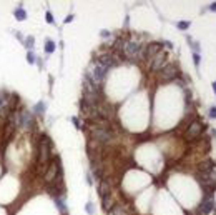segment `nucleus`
<instances>
[{
  "label": "nucleus",
  "instance_id": "nucleus-1",
  "mask_svg": "<svg viewBox=\"0 0 216 215\" xmlns=\"http://www.w3.org/2000/svg\"><path fill=\"white\" fill-rule=\"evenodd\" d=\"M52 148V142L48 139V135H40V143H38V164L43 165L50 160V150Z\"/></svg>",
  "mask_w": 216,
  "mask_h": 215
},
{
  "label": "nucleus",
  "instance_id": "nucleus-2",
  "mask_svg": "<svg viewBox=\"0 0 216 215\" xmlns=\"http://www.w3.org/2000/svg\"><path fill=\"white\" fill-rule=\"evenodd\" d=\"M92 137H93V140H97V142L100 143H108L113 140V132H111V128L108 130V128H97V127H93L92 128Z\"/></svg>",
  "mask_w": 216,
  "mask_h": 215
},
{
  "label": "nucleus",
  "instance_id": "nucleus-3",
  "mask_svg": "<svg viewBox=\"0 0 216 215\" xmlns=\"http://www.w3.org/2000/svg\"><path fill=\"white\" fill-rule=\"evenodd\" d=\"M201 132H203V125H201V122H199V120H193V122L190 123V127H188L186 134H185V139H186L188 142H193V140H196V139L201 137Z\"/></svg>",
  "mask_w": 216,
  "mask_h": 215
},
{
  "label": "nucleus",
  "instance_id": "nucleus-4",
  "mask_svg": "<svg viewBox=\"0 0 216 215\" xmlns=\"http://www.w3.org/2000/svg\"><path fill=\"white\" fill-rule=\"evenodd\" d=\"M58 175H60V165H58V162L53 160L50 165H48V169L45 170V173H43V180H45L47 185H50V183H53V182L57 180Z\"/></svg>",
  "mask_w": 216,
  "mask_h": 215
},
{
  "label": "nucleus",
  "instance_id": "nucleus-5",
  "mask_svg": "<svg viewBox=\"0 0 216 215\" xmlns=\"http://www.w3.org/2000/svg\"><path fill=\"white\" fill-rule=\"evenodd\" d=\"M125 55H127L128 59H136V57H140L141 55V43L138 42H127V45H125Z\"/></svg>",
  "mask_w": 216,
  "mask_h": 215
},
{
  "label": "nucleus",
  "instance_id": "nucleus-6",
  "mask_svg": "<svg viewBox=\"0 0 216 215\" xmlns=\"http://www.w3.org/2000/svg\"><path fill=\"white\" fill-rule=\"evenodd\" d=\"M176 75H178V70H176L173 63H166L165 67L161 68V79L163 80H173Z\"/></svg>",
  "mask_w": 216,
  "mask_h": 215
},
{
  "label": "nucleus",
  "instance_id": "nucleus-7",
  "mask_svg": "<svg viewBox=\"0 0 216 215\" xmlns=\"http://www.w3.org/2000/svg\"><path fill=\"white\" fill-rule=\"evenodd\" d=\"M166 65V54H158L155 55L151 59V63H150V67H151L153 72H158Z\"/></svg>",
  "mask_w": 216,
  "mask_h": 215
},
{
  "label": "nucleus",
  "instance_id": "nucleus-8",
  "mask_svg": "<svg viewBox=\"0 0 216 215\" xmlns=\"http://www.w3.org/2000/svg\"><path fill=\"white\" fill-rule=\"evenodd\" d=\"M213 207H215V198H213L209 194H206L204 198H203V202H201V205H199V212L206 215L213 210Z\"/></svg>",
  "mask_w": 216,
  "mask_h": 215
},
{
  "label": "nucleus",
  "instance_id": "nucleus-9",
  "mask_svg": "<svg viewBox=\"0 0 216 215\" xmlns=\"http://www.w3.org/2000/svg\"><path fill=\"white\" fill-rule=\"evenodd\" d=\"M160 50H161V45H160V43H156V42H153V43H148L146 48H145V52H141V54H143L146 59H153L155 55L160 54Z\"/></svg>",
  "mask_w": 216,
  "mask_h": 215
},
{
  "label": "nucleus",
  "instance_id": "nucleus-10",
  "mask_svg": "<svg viewBox=\"0 0 216 215\" xmlns=\"http://www.w3.org/2000/svg\"><path fill=\"white\" fill-rule=\"evenodd\" d=\"M97 63H100L103 68H111L115 65V60H113V57L111 55H102V57H98V60H97Z\"/></svg>",
  "mask_w": 216,
  "mask_h": 215
},
{
  "label": "nucleus",
  "instance_id": "nucleus-11",
  "mask_svg": "<svg viewBox=\"0 0 216 215\" xmlns=\"http://www.w3.org/2000/svg\"><path fill=\"white\" fill-rule=\"evenodd\" d=\"M100 195H102V198L106 197V195H110V183L106 180H103V178L100 182Z\"/></svg>",
  "mask_w": 216,
  "mask_h": 215
},
{
  "label": "nucleus",
  "instance_id": "nucleus-12",
  "mask_svg": "<svg viewBox=\"0 0 216 215\" xmlns=\"http://www.w3.org/2000/svg\"><path fill=\"white\" fill-rule=\"evenodd\" d=\"M108 215H127V212H125V208L121 205H113L108 210Z\"/></svg>",
  "mask_w": 216,
  "mask_h": 215
},
{
  "label": "nucleus",
  "instance_id": "nucleus-13",
  "mask_svg": "<svg viewBox=\"0 0 216 215\" xmlns=\"http://www.w3.org/2000/svg\"><path fill=\"white\" fill-rule=\"evenodd\" d=\"M213 170V162L211 160H206V162H201L199 164V172L204 173V172H211Z\"/></svg>",
  "mask_w": 216,
  "mask_h": 215
},
{
  "label": "nucleus",
  "instance_id": "nucleus-14",
  "mask_svg": "<svg viewBox=\"0 0 216 215\" xmlns=\"http://www.w3.org/2000/svg\"><path fill=\"white\" fill-rule=\"evenodd\" d=\"M111 207H113V200H111L110 195L103 197V208H105V210H110Z\"/></svg>",
  "mask_w": 216,
  "mask_h": 215
},
{
  "label": "nucleus",
  "instance_id": "nucleus-15",
  "mask_svg": "<svg viewBox=\"0 0 216 215\" xmlns=\"http://www.w3.org/2000/svg\"><path fill=\"white\" fill-rule=\"evenodd\" d=\"M45 52H47V54H53V52H55V42H53V40H47Z\"/></svg>",
  "mask_w": 216,
  "mask_h": 215
},
{
  "label": "nucleus",
  "instance_id": "nucleus-16",
  "mask_svg": "<svg viewBox=\"0 0 216 215\" xmlns=\"http://www.w3.org/2000/svg\"><path fill=\"white\" fill-rule=\"evenodd\" d=\"M15 17H17V20H25V17H27L25 10H23V9H17V10H15Z\"/></svg>",
  "mask_w": 216,
  "mask_h": 215
},
{
  "label": "nucleus",
  "instance_id": "nucleus-17",
  "mask_svg": "<svg viewBox=\"0 0 216 215\" xmlns=\"http://www.w3.org/2000/svg\"><path fill=\"white\" fill-rule=\"evenodd\" d=\"M188 27H190V22H178V29L185 30V29H188Z\"/></svg>",
  "mask_w": 216,
  "mask_h": 215
},
{
  "label": "nucleus",
  "instance_id": "nucleus-18",
  "mask_svg": "<svg viewBox=\"0 0 216 215\" xmlns=\"http://www.w3.org/2000/svg\"><path fill=\"white\" fill-rule=\"evenodd\" d=\"M43 109H45V103H43V102L37 103V112H38V114H42V112H43Z\"/></svg>",
  "mask_w": 216,
  "mask_h": 215
},
{
  "label": "nucleus",
  "instance_id": "nucleus-19",
  "mask_svg": "<svg viewBox=\"0 0 216 215\" xmlns=\"http://www.w3.org/2000/svg\"><path fill=\"white\" fill-rule=\"evenodd\" d=\"M27 60H28V63H33L35 62V55L33 54H28V55H27Z\"/></svg>",
  "mask_w": 216,
  "mask_h": 215
},
{
  "label": "nucleus",
  "instance_id": "nucleus-20",
  "mask_svg": "<svg viewBox=\"0 0 216 215\" xmlns=\"http://www.w3.org/2000/svg\"><path fill=\"white\" fill-rule=\"evenodd\" d=\"M25 45L27 47H32V45H33V37H28V38H27V43H25Z\"/></svg>",
  "mask_w": 216,
  "mask_h": 215
},
{
  "label": "nucleus",
  "instance_id": "nucleus-21",
  "mask_svg": "<svg viewBox=\"0 0 216 215\" xmlns=\"http://www.w3.org/2000/svg\"><path fill=\"white\" fill-rule=\"evenodd\" d=\"M47 22H48V23H52V22H53V17H52L50 12H47Z\"/></svg>",
  "mask_w": 216,
  "mask_h": 215
},
{
  "label": "nucleus",
  "instance_id": "nucleus-22",
  "mask_svg": "<svg viewBox=\"0 0 216 215\" xmlns=\"http://www.w3.org/2000/svg\"><path fill=\"white\" fill-rule=\"evenodd\" d=\"M209 117H216V107H215V109H211V112H209Z\"/></svg>",
  "mask_w": 216,
  "mask_h": 215
},
{
  "label": "nucleus",
  "instance_id": "nucleus-23",
  "mask_svg": "<svg viewBox=\"0 0 216 215\" xmlns=\"http://www.w3.org/2000/svg\"><path fill=\"white\" fill-rule=\"evenodd\" d=\"M193 57H195V63L198 65V63H199V55H193Z\"/></svg>",
  "mask_w": 216,
  "mask_h": 215
},
{
  "label": "nucleus",
  "instance_id": "nucleus-24",
  "mask_svg": "<svg viewBox=\"0 0 216 215\" xmlns=\"http://www.w3.org/2000/svg\"><path fill=\"white\" fill-rule=\"evenodd\" d=\"M72 18H73V17H72V15H68V17H67V18H65V23H68V22H72Z\"/></svg>",
  "mask_w": 216,
  "mask_h": 215
},
{
  "label": "nucleus",
  "instance_id": "nucleus-25",
  "mask_svg": "<svg viewBox=\"0 0 216 215\" xmlns=\"http://www.w3.org/2000/svg\"><path fill=\"white\" fill-rule=\"evenodd\" d=\"M211 10H216V4H213V5H211Z\"/></svg>",
  "mask_w": 216,
  "mask_h": 215
},
{
  "label": "nucleus",
  "instance_id": "nucleus-26",
  "mask_svg": "<svg viewBox=\"0 0 216 215\" xmlns=\"http://www.w3.org/2000/svg\"><path fill=\"white\" fill-rule=\"evenodd\" d=\"M213 89H215V92H216V82H215V84H213Z\"/></svg>",
  "mask_w": 216,
  "mask_h": 215
}]
</instances>
